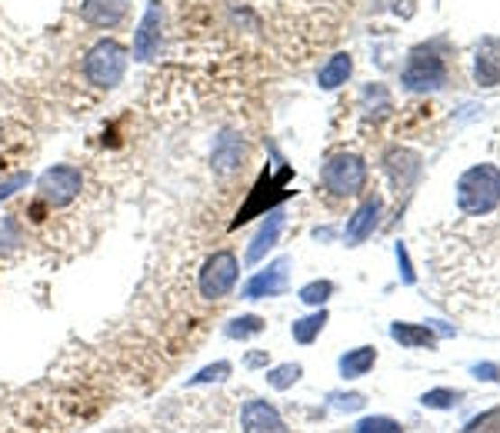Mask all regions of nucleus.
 <instances>
[{
  "mask_svg": "<svg viewBox=\"0 0 500 433\" xmlns=\"http://www.w3.org/2000/svg\"><path fill=\"white\" fill-rule=\"evenodd\" d=\"M457 207L468 216H487L500 207V167L477 163L457 180Z\"/></svg>",
  "mask_w": 500,
  "mask_h": 433,
  "instance_id": "1",
  "label": "nucleus"
},
{
  "mask_svg": "<svg viewBox=\"0 0 500 433\" xmlns=\"http://www.w3.org/2000/svg\"><path fill=\"white\" fill-rule=\"evenodd\" d=\"M124 70H127V51L117 41H97L88 51L84 77L94 87H104V90L117 87L124 80Z\"/></svg>",
  "mask_w": 500,
  "mask_h": 433,
  "instance_id": "2",
  "label": "nucleus"
},
{
  "mask_svg": "<svg viewBox=\"0 0 500 433\" xmlns=\"http://www.w3.org/2000/svg\"><path fill=\"white\" fill-rule=\"evenodd\" d=\"M324 187L338 197H354L367 184V163L360 161L357 153H334L324 163Z\"/></svg>",
  "mask_w": 500,
  "mask_h": 433,
  "instance_id": "3",
  "label": "nucleus"
},
{
  "mask_svg": "<svg viewBox=\"0 0 500 433\" xmlns=\"http://www.w3.org/2000/svg\"><path fill=\"white\" fill-rule=\"evenodd\" d=\"M237 277H240L237 253L234 250H218L214 257H207L197 287H200V293H204L207 300H220V297H227L237 287Z\"/></svg>",
  "mask_w": 500,
  "mask_h": 433,
  "instance_id": "4",
  "label": "nucleus"
},
{
  "mask_svg": "<svg viewBox=\"0 0 500 433\" xmlns=\"http://www.w3.org/2000/svg\"><path fill=\"white\" fill-rule=\"evenodd\" d=\"M447 80V67L440 54H434L431 47H413L407 64H403L401 84L407 90H437Z\"/></svg>",
  "mask_w": 500,
  "mask_h": 433,
  "instance_id": "5",
  "label": "nucleus"
},
{
  "mask_svg": "<svg viewBox=\"0 0 500 433\" xmlns=\"http://www.w3.org/2000/svg\"><path fill=\"white\" fill-rule=\"evenodd\" d=\"M80 187H84V177L77 167L70 163H60V167H51V170L41 173V180H37V190L44 197L51 207H64L70 204L77 194H80Z\"/></svg>",
  "mask_w": 500,
  "mask_h": 433,
  "instance_id": "6",
  "label": "nucleus"
},
{
  "mask_svg": "<svg viewBox=\"0 0 500 433\" xmlns=\"http://www.w3.org/2000/svg\"><path fill=\"white\" fill-rule=\"evenodd\" d=\"M161 41H163V4L161 0H151L141 17V27L134 33V60H153L157 51H161Z\"/></svg>",
  "mask_w": 500,
  "mask_h": 433,
  "instance_id": "7",
  "label": "nucleus"
},
{
  "mask_svg": "<svg viewBox=\"0 0 500 433\" xmlns=\"http://www.w3.org/2000/svg\"><path fill=\"white\" fill-rule=\"evenodd\" d=\"M127 7H131V0H84L80 4V21L90 23V27H100V31H110L127 17Z\"/></svg>",
  "mask_w": 500,
  "mask_h": 433,
  "instance_id": "8",
  "label": "nucleus"
},
{
  "mask_svg": "<svg viewBox=\"0 0 500 433\" xmlns=\"http://www.w3.org/2000/svg\"><path fill=\"white\" fill-rule=\"evenodd\" d=\"M287 290V260H277L267 271H261L257 277H250V283L244 287L247 300H261V297H277Z\"/></svg>",
  "mask_w": 500,
  "mask_h": 433,
  "instance_id": "9",
  "label": "nucleus"
},
{
  "mask_svg": "<svg viewBox=\"0 0 500 433\" xmlns=\"http://www.w3.org/2000/svg\"><path fill=\"white\" fill-rule=\"evenodd\" d=\"M381 210H384L381 194L367 197V200L357 207V214L347 220V230H344L347 244H360V240H367L370 234H374V227H377V220H381Z\"/></svg>",
  "mask_w": 500,
  "mask_h": 433,
  "instance_id": "10",
  "label": "nucleus"
},
{
  "mask_svg": "<svg viewBox=\"0 0 500 433\" xmlns=\"http://www.w3.org/2000/svg\"><path fill=\"white\" fill-rule=\"evenodd\" d=\"M474 80L480 87L500 84V37H484L477 47V60H474Z\"/></svg>",
  "mask_w": 500,
  "mask_h": 433,
  "instance_id": "11",
  "label": "nucleus"
},
{
  "mask_svg": "<svg viewBox=\"0 0 500 433\" xmlns=\"http://www.w3.org/2000/svg\"><path fill=\"white\" fill-rule=\"evenodd\" d=\"M240 420H244V433H287L281 413L264 401H250L247 407H244V417H240Z\"/></svg>",
  "mask_w": 500,
  "mask_h": 433,
  "instance_id": "12",
  "label": "nucleus"
},
{
  "mask_svg": "<svg viewBox=\"0 0 500 433\" xmlns=\"http://www.w3.org/2000/svg\"><path fill=\"white\" fill-rule=\"evenodd\" d=\"M281 230H283V210H271V214H267V220H264V227L257 230V237H254V244H250V250H247L250 263H257V260H261L264 253H267V250L277 244Z\"/></svg>",
  "mask_w": 500,
  "mask_h": 433,
  "instance_id": "13",
  "label": "nucleus"
},
{
  "mask_svg": "<svg viewBox=\"0 0 500 433\" xmlns=\"http://www.w3.org/2000/svg\"><path fill=\"white\" fill-rule=\"evenodd\" d=\"M350 70H354V57H350V54H334L324 67H320L317 84L324 87V90H338L340 84H347Z\"/></svg>",
  "mask_w": 500,
  "mask_h": 433,
  "instance_id": "14",
  "label": "nucleus"
},
{
  "mask_svg": "<svg viewBox=\"0 0 500 433\" xmlns=\"http://www.w3.org/2000/svg\"><path fill=\"white\" fill-rule=\"evenodd\" d=\"M391 336L401 346H434L437 344L434 327H421V324H394Z\"/></svg>",
  "mask_w": 500,
  "mask_h": 433,
  "instance_id": "15",
  "label": "nucleus"
},
{
  "mask_svg": "<svg viewBox=\"0 0 500 433\" xmlns=\"http://www.w3.org/2000/svg\"><path fill=\"white\" fill-rule=\"evenodd\" d=\"M374 364H377V350H374V346H357V350H350V354L340 357V373L350 380L364 377Z\"/></svg>",
  "mask_w": 500,
  "mask_h": 433,
  "instance_id": "16",
  "label": "nucleus"
},
{
  "mask_svg": "<svg viewBox=\"0 0 500 433\" xmlns=\"http://www.w3.org/2000/svg\"><path fill=\"white\" fill-rule=\"evenodd\" d=\"M324 324H327V310H317V314L304 317V320H294L291 334H294L297 344H314V336L324 330Z\"/></svg>",
  "mask_w": 500,
  "mask_h": 433,
  "instance_id": "17",
  "label": "nucleus"
},
{
  "mask_svg": "<svg viewBox=\"0 0 500 433\" xmlns=\"http://www.w3.org/2000/svg\"><path fill=\"white\" fill-rule=\"evenodd\" d=\"M301 364H283V367H277V370H271L267 373V383H271L273 390H287V387H294L297 380H301Z\"/></svg>",
  "mask_w": 500,
  "mask_h": 433,
  "instance_id": "18",
  "label": "nucleus"
},
{
  "mask_svg": "<svg viewBox=\"0 0 500 433\" xmlns=\"http://www.w3.org/2000/svg\"><path fill=\"white\" fill-rule=\"evenodd\" d=\"M464 433H500V407L474 417V420L464 427Z\"/></svg>",
  "mask_w": 500,
  "mask_h": 433,
  "instance_id": "19",
  "label": "nucleus"
},
{
  "mask_svg": "<svg viewBox=\"0 0 500 433\" xmlns=\"http://www.w3.org/2000/svg\"><path fill=\"white\" fill-rule=\"evenodd\" d=\"M264 330V320L261 317H254V314H247V317H237V320H230L227 324V334L230 336H254V334H261Z\"/></svg>",
  "mask_w": 500,
  "mask_h": 433,
  "instance_id": "20",
  "label": "nucleus"
},
{
  "mask_svg": "<svg viewBox=\"0 0 500 433\" xmlns=\"http://www.w3.org/2000/svg\"><path fill=\"white\" fill-rule=\"evenodd\" d=\"M334 293V283L330 281H314L307 283L304 290H301V300L310 303V307H320V303H327V297Z\"/></svg>",
  "mask_w": 500,
  "mask_h": 433,
  "instance_id": "21",
  "label": "nucleus"
},
{
  "mask_svg": "<svg viewBox=\"0 0 500 433\" xmlns=\"http://www.w3.org/2000/svg\"><path fill=\"white\" fill-rule=\"evenodd\" d=\"M354 433H401V423H394L391 417H367L357 423Z\"/></svg>",
  "mask_w": 500,
  "mask_h": 433,
  "instance_id": "22",
  "label": "nucleus"
},
{
  "mask_svg": "<svg viewBox=\"0 0 500 433\" xmlns=\"http://www.w3.org/2000/svg\"><path fill=\"white\" fill-rule=\"evenodd\" d=\"M457 397H460V393H454V390H431V393L421 397V403H424V407H434V410H444V407H454Z\"/></svg>",
  "mask_w": 500,
  "mask_h": 433,
  "instance_id": "23",
  "label": "nucleus"
},
{
  "mask_svg": "<svg viewBox=\"0 0 500 433\" xmlns=\"http://www.w3.org/2000/svg\"><path fill=\"white\" fill-rule=\"evenodd\" d=\"M397 263H401V281L411 287L417 277H413V271H411V257H407V247H403V244H397Z\"/></svg>",
  "mask_w": 500,
  "mask_h": 433,
  "instance_id": "24",
  "label": "nucleus"
},
{
  "mask_svg": "<svg viewBox=\"0 0 500 433\" xmlns=\"http://www.w3.org/2000/svg\"><path fill=\"white\" fill-rule=\"evenodd\" d=\"M230 373V364H218V367H207L194 383H207V380H224Z\"/></svg>",
  "mask_w": 500,
  "mask_h": 433,
  "instance_id": "25",
  "label": "nucleus"
},
{
  "mask_svg": "<svg viewBox=\"0 0 500 433\" xmlns=\"http://www.w3.org/2000/svg\"><path fill=\"white\" fill-rule=\"evenodd\" d=\"M394 14H401V17H411L413 14V0H384Z\"/></svg>",
  "mask_w": 500,
  "mask_h": 433,
  "instance_id": "26",
  "label": "nucleus"
},
{
  "mask_svg": "<svg viewBox=\"0 0 500 433\" xmlns=\"http://www.w3.org/2000/svg\"><path fill=\"white\" fill-rule=\"evenodd\" d=\"M474 373H477L480 380H497L500 370L494 367V364H484V367H474Z\"/></svg>",
  "mask_w": 500,
  "mask_h": 433,
  "instance_id": "27",
  "label": "nucleus"
}]
</instances>
